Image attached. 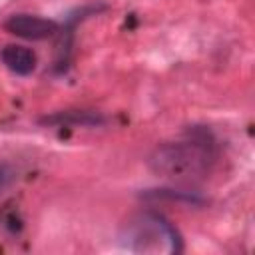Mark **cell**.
Returning a JSON list of instances; mask_svg holds the SVG:
<instances>
[{
    "instance_id": "obj_7",
    "label": "cell",
    "mask_w": 255,
    "mask_h": 255,
    "mask_svg": "<svg viewBox=\"0 0 255 255\" xmlns=\"http://www.w3.org/2000/svg\"><path fill=\"white\" fill-rule=\"evenodd\" d=\"M14 179H16V171H14L10 165L0 163V191L8 189V187L12 185Z\"/></svg>"
},
{
    "instance_id": "obj_4",
    "label": "cell",
    "mask_w": 255,
    "mask_h": 255,
    "mask_svg": "<svg viewBox=\"0 0 255 255\" xmlns=\"http://www.w3.org/2000/svg\"><path fill=\"white\" fill-rule=\"evenodd\" d=\"M0 58H2L4 66L18 76H30L36 68V54L26 46L8 44L2 48Z\"/></svg>"
},
{
    "instance_id": "obj_5",
    "label": "cell",
    "mask_w": 255,
    "mask_h": 255,
    "mask_svg": "<svg viewBox=\"0 0 255 255\" xmlns=\"http://www.w3.org/2000/svg\"><path fill=\"white\" fill-rule=\"evenodd\" d=\"M44 124H64V126H100L106 122V118L98 112H64L42 120Z\"/></svg>"
},
{
    "instance_id": "obj_2",
    "label": "cell",
    "mask_w": 255,
    "mask_h": 255,
    "mask_svg": "<svg viewBox=\"0 0 255 255\" xmlns=\"http://www.w3.org/2000/svg\"><path fill=\"white\" fill-rule=\"evenodd\" d=\"M122 239L137 253H177L181 249V239L175 227L151 211L139 213L126 221Z\"/></svg>"
},
{
    "instance_id": "obj_6",
    "label": "cell",
    "mask_w": 255,
    "mask_h": 255,
    "mask_svg": "<svg viewBox=\"0 0 255 255\" xmlns=\"http://www.w3.org/2000/svg\"><path fill=\"white\" fill-rule=\"evenodd\" d=\"M145 197H151V199H169V201H179V203H187V205H201L203 203V199L197 193L181 191V189H151L149 193H145Z\"/></svg>"
},
{
    "instance_id": "obj_3",
    "label": "cell",
    "mask_w": 255,
    "mask_h": 255,
    "mask_svg": "<svg viewBox=\"0 0 255 255\" xmlns=\"http://www.w3.org/2000/svg\"><path fill=\"white\" fill-rule=\"evenodd\" d=\"M4 28L24 40H46L58 32V24L54 20L34 14H12L4 22Z\"/></svg>"
},
{
    "instance_id": "obj_1",
    "label": "cell",
    "mask_w": 255,
    "mask_h": 255,
    "mask_svg": "<svg viewBox=\"0 0 255 255\" xmlns=\"http://www.w3.org/2000/svg\"><path fill=\"white\" fill-rule=\"evenodd\" d=\"M215 159L217 153L211 139L205 133H197L183 141L157 145L151 151L147 165L159 177L179 183H195L211 173Z\"/></svg>"
}]
</instances>
